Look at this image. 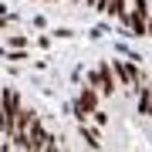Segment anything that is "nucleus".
Masks as SVG:
<instances>
[{"label": "nucleus", "instance_id": "14", "mask_svg": "<svg viewBox=\"0 0 152 152\" xmlns=\"http://www.w3.org/2000/svg\"><path fill=\"white\" fill-rule=\"evenodd\" d=\"M149 102H152V81H149ZM149 118H152V115H149Z\"/></svg>", "mask_w": 152, "mask_h": 152}, {"label": "nucleus", "instance_id": "1", "mask_svg": "<svg viewBox=\"0 0 152 152\" xmlns=\"http://www.w3.org/2000/svg\"><path fill=\"white\" fill-rule=\"evenodd\" d=\"M20 108L24 105H20L17 88H0V135H7V139L14 135V118Z\"/></svg>", "mask_w": 152, "mask_h": 152}, {"label": "nucleus", "instance_id": "8", "mask_svg": "<svg viewBox=\"0 0 152 152\" xmlns=\"http://www.w3.org/2000/svg\"><path fill=\"white\" fill-rule=\"evenodd\" d=\"M135 91V102H139V115H152V102H149V85H139L132 88Z\"/></svg>", "mask_w": 152, "mask_h": 152}, {"label": "nucleus", "instance_id": "5", "mask_svg": "<svg viewBox=\"0 0 152 152\" xmlns=\"http://www.w3.org/2000/svg\"><path fill=\"white\" fill-rule=\"evenodd\" d=\"M115 78H112V68H108V61H102V64L95 68V91L98 95H108L112 98V91H115Z\"/></svg>", "mask_w": 152, "mask_h": 152}, {"label": "nucleus", "instance_id": "4", "mask_svg": "<svg viewBox=\"0 0 152 152\" xmlns=\"http://www.w3.org/2000/svg\"><path fill=\"white\" fill-rule=\"evenodd\" d=\"M95 108H98V91H95V88H88V85H85V88H81V95H78V102L71 105L68 112L75 115L78 122H88V115H91Z\"/></svg>", "mask_w": 152, "mask_h": 152}, {"label": "nucleus", "instance_id": "6", "mask_svg": "<svg viewBox=\"0 0 152 152\" xmlns=\"http://www.w3.org/2000/svg\"><path fill=\"white\" fill-rule=\"evenodd\" d=\"M34 122H37V112H34V108H20L17 118H14V135H17V132H27Z\"/></svg>", "mask_w": 152, "mask_h": 152}, {"label": "nucleus", "instance_id": "7", "mask_svg": "<svg viewBox=\"0 0 152 152\" xmlns=\"http://www.w3.org/2000/svg\"><path fill=\"white\" fill-rule=\"evenodd\" d=\"M78 132H81V139L88 142V149H102V135H98V129H91L88 122H78Z\"/></svg>", "mask_w": 152, "mask_h": 152}, {"label": "nucleus", "instance_id": "9", "mask_svg": "<svg viewBox=\"0 0 152 152\" xmlns=\"http://www.w3.org/2000/svg\"><path fill=\"white\" fill-rule=\"evenodd\" d=\"M7 48L10 51H24L27 48V37H24V34H10V37H7Z\"/></svg>", "mask_w": 152, "mask_h": 152}, {"label": "nucleus", "instance_id": "11", "mask_svg": "<svg viewBox=\"0 0 152 152\" xmlns=\"http://www.w3.org/2000/svg\"><path fill=\"white\" fill-rule=\"evenodd\" d=\"M88 118H95V125H108V115H105L102 108H95L91 115H88Z\"/></svg>", "mask_w": 152, "mask_h": 152}, {"label": "nucleus", "instance_id": "3", "mask_svg": "<svg viewBox=\"0 0 152 152\" xmlns=\"http://www.w3.org/2000/svg\"><path fill=\"white\" fill-rule=\"evenodd\" d=\"M145 20H149V0H132V10L125 14V27H132L135 37H145Z\"/></svg>", "mask_w": 152, "mask_h": 152}, {"label": "nucleus", "instance_id": "10", "mask_svg": "<svg viewBox=\"0 0 152 152\" xmlns=\"http://www.w3.org/2000/svg\"><path fill=\"white\" fill-rule=\"evenodd\" d=\"M0 54H4V61H27V54H24V51H0Z\"/></svg>", "mask_w": 152, "mask_h": 152}, {"label": "nucleus", "instance_id": "2", "mask_svg": "<svg viewBox=\"0 0 152 152\" xmlns=\"http://www.w3.org/2000/svg\"><path fill=\"white\" fill-rule=\"evenodd\" d=\"M108 68H112L115 85H122V88H139V85H145V81H142V71H139V64H135V61L112 58V61H108Z\"/></svg>", "mask_w": 152, "mask_h": 152}, {"label": "nucleus", "instance_id": "13", "mask_svg": "<svg viewBox=\"0 0 152 152\" xmlns=\"http://www.w3.org/2000/svg\"><path fill=\"white\" fill-rule=\"evenodd\" d=\"M145 37H152V14H149V20H145Z\"/></svg>", "mask_w": 152, "mask_h": 152}, {"label": "nucleus", "instance_id": "15", "mask_svg": "<svg viewBox=\"0 0 152 152\" xmlns=\"http://www.w3.org/2000/svg\"><path fill=\"white\" fill-rule=\"evenodd\" d=\"M4 24H7V17H0V27H4Z\"/></svg>", "mask_w": 152, "mask_h": 152}, {"label": "nucleus", "instance_id": "12", "mask_svg": "<svg viewBox=\"0 0 152 152\" xmlns=\"http://www.w3.org/2000/svg\"><path fill=\"white\" fill-rule=\"evenodd\" d=\"M88 7H91V10H105V4H108V0H85Z\"/></svg>", "mask_w": 152, "mask_h": 152}]
</instances>
